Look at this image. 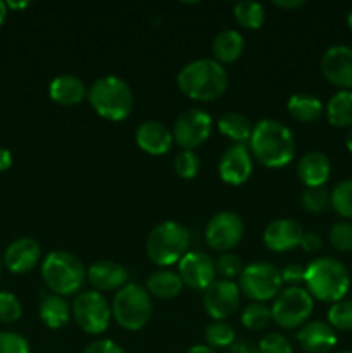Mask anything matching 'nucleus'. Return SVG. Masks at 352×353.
<instances>
[{
    "label": "nucleus",
    "mask_w": 352,
    "mask_h": 353,
    "mask_svg": "<svg viewBox=\"0 0 352 353\" xmlns=\"http://www.w3.org/2000/svg\"><path fill=\"white\" fill-rule=\"evenodd\" d=\"M248 150L264 168L282 169L295 157V138L292 130L278 119H261L254 124Z\"/></svg>",
    "instance_id": "obj_1"
},
{
    "label": "nucleus",
    "mask_w": 352,
    "mask_h": 353,
    "mask_svg": "<svg viewBox=\"0 0 352 353\" xmlns=\"http://www.w3.org/2000/svg\"><path fill=\"white\" fill-rule=\"evenodd\" d=\"M179 92L197 102H213L226 93L230 74L214 59H195L179 69L176 76Z\"/></svg>",
    "instance_id": "obj_2"
},
{
    "label": "nucleus",
    "mask_w": 352,
    "mask_h": 353,
    "mask_svg": "<svg viewBox=\"0 0 352 353\" xmlns=\"http://www.w3.org/2000/svg\"><path fill=\"white\" fill-rule=\"evenodd\" d=\"M304 286L314 300L337 303L345 299L351 288V274L337 259L317 257L306 265Z\"/></svg>",
    "instance_id": "obj_3"
},
{
    "label": "nucleus",
    "mask_w": 352,
    "mask_h": 353,
    "mask_svg": "<svg viewBox=\"0 0 352 353\" xmlns=\"http://www.w3.org/2000/svg\"><path fill=\"white\" fill-rule=\"evenodd\" d=\"M86 99L100 117L114 123L126 119L135 105L131 86L123 78L113 74L95 79Z\"/></svg>",
    "instance_id": "obj_4"
},
{
    "label": "nucleus",
    "mask_w": 352,
    "mask_h": 353,
    "mask_svg": "<svg viewBox=\"0 0 352 353\" xmlns=\"http://www.w3.org/2000/svg\"><path fill=\"white\" fill-rule=\"evenodd\" d=\"M41 278L54 295L71 296L79 293L86 281L83 262L71 252L55 250L41 262Z\"/></svg>",
    "instance_id": "obj_5"
},
{
    "label": "nucleus",
    "mask_w": 352,
    "mask_h": 353,
    "mask_svg": "<svg viewBox=\"0 0 352 353\" xmlns=\"http://www.w3.org/2000/svg\"><path fill=\"white\" fill-rule=\"evenodd\" d=\"M190 231L176 221H164L152 228L147 236V255L159 268L178 264L188 252Z\"/></svg>",
    "instance_id": "obj_6"
},
{
    "label": "nucleus",
    "mask_w": 352,
    "mask_h": 353,
    "mask_svg": "<svg viewBox=\"0 0 352 353\" xmlns=\"http://www.w3.org/2000/svg\"><path fill=\"white\" fill-rule=\"evenodd\" d=\"M113 319L126 331H140L152 317V299L147 288L138 283H128L117 290L113 303Z\"/></svg>",
    "instance_id": "obj_7"
},
{
    "label": "nucleus",
    "mask_w": 352,
    "mask_h": 353,
    "mask_svg": "<svg viewBox=\"0 0 352 353\" xmlns=\"http://www.w3.org/2000/svg\"><path fill=\"white\" fill-rule=\"evenodd\" d=\"M313 310L314 299L304 286H286L273 300V323L282 330H299L309 321Z\"/></svg>",
    "instance_id": "obj_8"
},
{
    "label": "nucleus",
    "mask_w": 352,
    "mask_h": 353,
    "mask_svg": "<svg viewBox=\"0 0 352 353\" xmlns=\"http://www.w3.org/2000/svg\"><path fill=\"white\" fill-rule=\"evenodd\" d=\"M238 288L251 302L266 303L283 290L282 272L269 262H252L238 276Z\"/></svg>",
    "instance_id": "obj_9"
},
{
    "label": "nucleus",
    "mask_w": 352,
    "mask_h": 353,
    "mask_svg": "<svg viewBox=\"0 0 352 353\" xmlns=\"http://www.w3.org/2000/svg\"><path fill=\"white\" fill-rule=\"evenodd\" d=\"M71 316L79 330L86 334H102L109 327L113 310L104 293L97 290H86L76 295L71 305Z\"/></svg>",
    "instance_id": "obj_10"
},
{
    "label": "nucleus",
    "mask_w": 352,
    "mask_h": 353,
    "mask_svg": "<svg viewBox=\"0 0 352 353\" xmlns=\"http://www.w3.org/2000/svg\"><path fill=\"white\" fill-rule=\"evenodd\" d=\"M173 140L182 150H195L206 143L213 133V117L199 107H192L179 114L173 124Z\"/></svg>",
    "instance_id": "obj_11"
},
{
    "label": "nucleus",
    "mask_w": 352,
    "mask_h": 353,
    "mask_svg": "<svg viewBox=\"0 0 352 353\" xmlns=\"http://www.w3.org/2000/svg\"><path fill=\"white\" fill-rule=\"evenodd\" d=\"M245 224L237 212L221 210L214 214L206 226V241L214 252H231L242 241Z\"/></svg>",
    "instance_id": "obj_12"
},
{
    "label": "nucleus",
    "mask_w": 352,
    "mask_h": 353,
    "mask_svg": "<svg viewBox=\"0 0 352 353\" xmlns=\"http://www.w3.org/2000/svg\"><path fill=\"white\" fill-rule=\"evenodd\" d=\"M242 293L238 283L230 279H216L204 290V309L213 321H226L240 307Z\"/></svg>",
    "instance_id": "obj_13"
},
{
    "label": "nucleus",
    "mask_w": 352,
    "mask_h": 353,
    "mask_svg": "<svg viewBox=\"0 0 352 353\" xmlns=\"http://www.w3.org/2000/svg\"><path fill=\"white\" fill-rule=\"evenodd\" d=\"M216 264L207 254L188 250L178 262V276L190 290L204 292L216 281Z\"/></svg>",
    "instance_id": "obj_14"
},
{
    "label": "nucleus",
    "mask_w": 352,
    "mask_h": 353,
    "mask_svg": "<svg viewBox=\"0 0 352 353\" xmlns=\"http://www.w3.org/2000/svg\"><path fill=\"white\" fill-rule=\"evenodd\" d=\"M324 79L338 90H352V47L333 45L321 57Z\"/></svg>",
    "instance_id": "obj_15"
},
{
    "label": "nucleus",
    "mask_w": 352,
    "mask_h": 353,
    "mask_svg": "<svg viewBox=\"0 0 352 353\" xmlns=\"http://www.w3.org/2000/svg\"><path fill=\"white\" fill-rule=\"evenodd\" d=\"M217 174L226 185L240 186L252 174V154L248 145L233 143L223 152L217 164Z\"/></svg>",
    "instance_id": "obj_16"
},
{
    "label": "nucleus",
    "mask_w": 352,
    "mask_h": 353,
    "mask_svg": "<svg viewBox=\"0 0 352 353\" xmlns=\"http://www.w3.org/2000/svg\"><path fill=\"white\" fill-rule=\"evenodd\" d=\"M304 236V228L299 221L290 219V217H280L266 224L262 231V243L268 250L283 254L293 248L300 247V240Z\"/></svg>",
    "instance_id": "obj_17"
},
{
    "label": "nucleus",
    "mask_w": 352,
    "mask_h": 353,
    "mask_svg": "<svg viewBox=\"0 0 352 353\" xmlns=\"http://www.w3.org/2000/svg\"><path fill=\"white\" fill-rule=\"evenodd\" d=\"M41 257V247L35 238H17L3 252L2 264L12 274H26L37 268Z\"/></svg>",
    "instance_id": "obj_18"
},
{
    "label": "nucleus",
    "mask_w": 352,
    "mask_h": 353,
    "mask_svg": "<svg viewBox=\"0 0 352 353\" xmlns=\"http://www.w3.org/2000/svg\"><path fill=\"white\" fill-rule=\"evenodd\" d=\"M135 141L141 152L155 155V157L168 154L175 143L173 131L161 121L155 119H148L138 124L137 131H135Z\"/></svg>",
    "instance_id": "obj_19"
},
{
    "label": "nucleus",
    "mask_w": 352,
    "mask_h": 353,
    "mask_svg": "<svg viewBox=\"0 0 352 353\" xmlns=\"http://www.w3.org/2000/svg\"><path fill=\"white\" fill-rule=\"evenodd\" d=\"M297 343L306 353H330L337 347V331L324 321H307L295 333Z\"/></svg>",
    "instance_id": "obj_20"
},
{
    "label": "nucleus",
    "mask_w": 352,
    "mask_h": 353,
    "mask_svg": "<svg viewBox=\"0 0 352 353\" xmlns=\"http://www.w3.org/2000/svg\"><path fill=\"white\" fill-rule=\"evenodd\" d=\"M128 276L126 268L116 261H99L86 269V281L100 293L121 290L128 285Z\"/></svg>",
    "instance_id": "obj_21"
},
{
    "label": "nucleus",
    "mask_w": 352,
    "mask_h": 353,
    "mask_svg": "<svg viewBox=\"0 0 352 353\" xmlns=\"http://www.w3.org/2000/svg\"><path fill=\"white\" fill-rule=\"evenodd\" d=\"M331 162L326 154L320 150L307 152L302 155L297 164V176L306 188H317L324 186L330 179Z\"/></svg>",
    "instance_id": "obj_22"
},
{
    "label": "nucleus",
    "mask_w": 352,
    "mask_h": 353,
    "mask_svg": "<svg viewBox=\"0 0 352 353\" xmlns=\"http://www.w3.org/2000/svg\"><path fill=\"white\" fill-rule=\"evenodd\" d=\"M88 95V88L83 79L75 74H59L48 85V97L59 105H78Z\"/></svg>",
    "instance_id": "obj_23"
},
{
    "label": "nucleus",
    "mask_w": 352,
    "mask_h": 353,
    "mask_svg": "<svg viewBox=\"0 0 352 353\" xmlns=\"http://www.w3.org/2000/svg\"><path fill=\"white\" fill-rule=\"evenodd\" d=\"M245 50L244 34L237 30H221L213 40L214 61L219 64H231L238 61Z\"/></svg>",
    "instance_id": "obj_24"
},
{
    "label": "nucleus",
    "mask_w": 352,
    "mask_h": 353,
    "mask_svg": "<svg viewBox=\"0 0 352 353\" xmlns=\"http://www.w3.org/2000/svg\"><path fill=\"white\" fill-rule=\"evenodd\" d=\"M183 281L178 276V272H173L169 269H159V271L152 272L147 279L148 295H154L155 299L161 300H173L179 296L183 292Z\"/></svg>",
    "instance_id": "obj_25"
},
{
    "label": "nucleus",
    "mask_w": 352,
    "mask_h": 353,
    "mask_svg": "<svg viewBox=\"0 0 352 353\" xmlns=\"http://www.w3.org/2000/svg\"><path fill=\"white\" fill-rule=\"evenodd\" d=\"M290 116L299 123H314L320 119L324 112V105L317 97L311 93H295L286 102Z\"/></svg>",
    "instance_id": "obj_26"
},
{
    "label": "nucleus",
    "mask_w": 352,
    "mask_h": 353,
    "mask_svg": "<svg viewBox=\"0 0 352 353\" xmlns=\"http://www.w3.org/2000/svg\"><path fill=\"white\" fill-rule=\"evenodd\" d=\"M71 305L66 302L64 296L48 295L40 303V319L48 330H61L71 319Z\"/></svg>",
    "instance_id": "obj_27"
},
{
    "label": "nucleus",
    "mask_w": 352,
    "mask_h": 353,
    "mask_svg": "<svg viewBox=\"0 0 352 353\" xmlns=\"http://www.w3.org/2000/svg\"><path fill=\"white\" fill-rule=\"evenodd\" d=\"M217 130L221 131V134L230 138L233 143L247 145L248 140H251L254 124L248 121V117L245 114L237 112V110H230V112L223 114L217 119Z\"/></svg>",
    "instance_id": "obj_28"
},
{
    "label": "nucleus",
    "mask_w": 352,
    "mask_h": 353,
    "mask_svg": "<svg viewBox=\"0 0 352 353\" xmlns=\"http://www.w3.org/2000/svg\"><path fill=\"white\" fill-rule=\"evenodd\" d=\"M324 114L333 128H352V90H338L328 100Z\"/></svg>",
    "instance_id": "obj_29"
},
{
    "label": "nucleus",
    "mask_w": 352,
    "mask_h": 353,
    "mask_svg": "<svg viewBox=\"0 0 352 353\" xmlns=\"http://www.w3.org/2000/svg\"><path fill=\"white\" fill-rule=\"evenodd\" d=\"M235 21L245 30H259L266 21L264 6L252 0H240L233 6Z\"/></svg>",
    "instance_id": "obj_30"
},
{
    "label": "nucleus",
    "mask_w": 352,
    "mask_h": 353,
    "mask_svg": "<svg viewBox=\"0 0 352 353\" xmlns=\"http://www.w3.org/2000/svg\"><path fill=\"white\" fill-rule=\"evenodd\" d=\"M240 323L242 326L247 327V330L251 331L266 330V327L273 323L271 307L259 302L248 303V305H245V309L242 310Z\"/></svg>",
    "instance_id": "obj_31"
},
{
    "label": "nucleus",
    "mask_w": 352,
    "mask_h": 353,
    "mask_svg": "<svg viewBox=\"0 0 352 353\" xmlns=\"http://www.w3.org/2000/svg\"><path fill=\"white\" fill-rule=\"evenodd\" d=\"M235 341H237V334L226 321H213L206 327V345L213 350L230 348Z\"/></svg>",
    "instance_id": "obj_32"
},
{
    "label": "nucleus",
    "mask_w": 352,
    "mask_h": 353,
    "mask_svg": "<svg viewBox=\"0 0 352 353\" xmlns=\"http://www.w3.org/2000/svg\"><path fill=\"white\" fill-rule=\"evenodd\" d=\"M300 203L304 210L309 214H321L331 207V192L326 186H317V188H304L300 195Z\"/></svg>",
    "instance_id": "obj_33"
},
{
    "label": "nucleus",
    "mask_w": 352,
    "mask_h": 353,
    "mask_svg": "<svg viewBox=\"0 0 352 353\" xmlns=\"http://www.w3.org/2000/svg\"><path fill=\"white\" fill-rule=\"evenodd\" d=\"M331 207L344 219H352V179L337 183L331 190Z\"/></svg>",
    "instance_id": "obj_34"
},
{
    "label": "nucleus",
    "mask_w": 352,
    "mask_h": 353,
    "mask_svg": "<svg viewBox=\"0 0 352 353\" xmlns=\"http://www.w3.org/2000/svg\"><path fill=\"white\" fill-rule=\"evenodd\" d=\"M328 324L335 331H352V300H340L328 309Z\"/></svg>",
    "instance_id": "obj_35"
},
{
    "label": "nucleus",
    "mask_w": 352,
    "mask_h": 353,
    "mask_svg": "<svg viewBox=\"0 0 352 353\" xmlns=\"http://www.w3.org/2000/svg\"><path fill=\"white\" fill-rule=\"evenodd\" d=\"M214 264H216V272L221 276V279H230V281H233V278H238L245 268L242 259L233 252L219 254Z\"/></svg>",
    "instance_id": "obj_36"
},
{
    "label": "nucleus",
    "mask_w": 352,
    "mask_h": 353,
    "mask_svg": "<svg viewBox=\"0 0 352 353\" xmlns=\"http://www.w3.org/2000/svg\"><path fill=\"white\" fill-rule=\"evenodd\" d=\"M330 245L338 252H352V223L338 221L330 228L328 233Z\"/></svg>",
    "instance_id": "obj_37"
},
{
    "label": "nucleus",
    "mask_w": 352,
    "mask_h": 353,
    "mask_svg": "<svg viewBox=\"0 0 352 353\" xmlns=\"http://www.w3.org/2000/svg\"><path fill=\"white\" fill-rule=\"evenodd\" d=\"M200 159L193 150H182L175 157V172L182 179H193L199 174Z\"/></svg>",
    "instance_id": "obj_38"
},
{
    "label": "nucleus",
    "mask_w": 352,
    "mask_h": 353,
    "mask_svg": "<svg viewBox=\"0 0 352 353\" xmlns=\"http://www.w3.org/2000/svg\"><path fill=\"white\" fill-rule=\"evenodd\" d=\"M23 316V305L19 299L10 292H0V323L14 324Z\"/></svg>",
    "instance_id": "obj_39"
},
{
    "label": "nucleus",
    "mask_w": 352,
    "mask_h": 353,
    "mask_svg": "<svg viewBox=\"0 0 352 353\" xmlns=\"http://www.w3.org/2000/svg\"><path fill=\"white\" fill-rule=\"evenodd\" d=\"M259 353H293L292 345L282 333H266L259 340Z\"/></svg>",
    "instance_id": "obj_40"
},
{
    "label": "nucleus",
    "mask_w": 352,
    "mask_h": 353,
    "mask_svg": "<svg viewBox=\"0 0 352 353\" xmlns=\"http://www.w3.org/2000/svg\"><path fill=\"white\" fill-rule=\"evenodd\" d=\"M0 353H31L30 343L21 334L0 331Z\"/></svg>",
    "instance_id": "obj_41"
},
{
    "label": "nucleus",
    "mask_w": 352,
    "mask_h": 353,
    "mask_svg": "<svg viewBox=\"0 0 352 353\" xmlns=\"http://www.w3.org/2000/svg\"><path fill=\"white\" fill-rule=\"evenodd\" d=\"M282 272L283 285L286 286H300L304 283V274H306V268L297 262H292V264H286L285 268L280 269Z\"/></svg>",
    "instance_id": "obj_42"
},
{
    "label": "nucleus",
    "mask_w": 352,
    "mask_h": 353,
    "mask_svg": "<svg viewBox=\"0 0 352 353\" xmlns=\"http://www.w3.org/2000/svg\"><path fill=\"white\" fill-rule=\"evenodd\" d=\"M83 353H126L116 341L113 340H97L90 343Z\"/></svg>",
    "instance_id": "obj_43"
},
{
    "label": "nucleus",
    "mask_w": 352,
    "mask_h": 353,
    "mask_svg": "<svg viewBox=\"0 0 352 353\" xmlns=\"http://www.w3.org/2000/svg\"><path fill=\"white\" fill-rule=\"evenodd\" d=\"M300 248L306 254H316L323 248V238L316 231H307V233H304L302 240H300Z\"/></svg>",
    "instance_id": "obj_44"
},
{
    "label": "nucleus",
    "mask_w": 352,
    "mask_h": 353,
    "mask_svg": "<svg viewBox=\"0 0 352 353\" xmlns=\"http://www.w3.org/2000/svg\"><path fill=\"white\" fill-rule=\"evenodd\" d=\"M228 353H259L257 345H254L248 340H240L235 341L230 348H228Z\"/></svg>",
    "instance_id": "obj_45"
},
{
    "label": "nucleus",
    "mask_w": 352,
    "mask_h": 353,
    "mask_svg": "<svg viewBox=\"0 0 352 353\" xmlns=\"http://www.w3.org/2000/svg\"><path fill=\"white\" fill-rule=\"evenodd\" d=\"M10 165H12V154L9 148L0 147V172L9 171Z\"/></svg>",
    "instance_id": "obj_46"
},
{
    "label": "nucleus",
    "mask_w": 352,
    "mask_h": 353,
    "mask_svg": "<svg viewBox=\"0 0 352 353\" xmlns=\"http://www.w3.org/2000/svg\"><path fill=\"white\" fill-rule=\"evenodd\" d=\"M276 7H280V9H285V10H293V9H300L302 6H306V2L304 0H275Z\"/></svg>",
    "instance_id": "obj_47"
},
{
    "label": "nucleus",
    "mask_w": 352,
    "mask_h": 353,
    "mask_svg": "<svg viewBox=\"0 0 352 353\" xmlns=\"http://www.w3.org/2000/svg\"><path fill=\"white\" fill-rule=\"evenodd\" d=\"M185 353H217V350H213L207 345H193L192 348H188Z\"/></svg>",
    "instance_id": "obj_48"
},
{
    "label": "nucleus",
    "mask_w": 352,
    "mask_h": 353,
    "mask_svg": "<svg viewBox=\"0 0 352 353\" xmlns=\"http://www.w3.org/2000/svg\"><path fill=\"white\" fill-rule=\"evenodd\" d=\"M6 19H7V3L0 0V26L6 23Z\"/></svg>",
    "instance_id": "obj_49"
},
{
    "label": "nucleus",
    "mask_w": 352,
    "mask_h": 353,
    "mask_svg": "<svg viewBox=\"0 0 352 353\" xmlns=\"http://www.w3.org/2000/svg\"><path fill=\"white\" fill-rule=\"evenodd\" d=\"M7 9H24V7L30 6V2H6Z\"/></svg>",
    "instance_id": "obj_50"
},
{
    "label": "nucleus",
    "mask_w": 352,
    "mask_h": 353,
    "mask_svg": "<svg viewBox=\"0 0 352 353\" xmlns=\"http://www.w3.org/2000/svg\"><path fill=\"white\" fill-rule=\"evenodd\" d=\"M345 147H347V150L352 154V128H349L347 137H345Z\"/></svg>",
    "instance_id": "obj_51"
},
{
    "label": "nucleus",
    "mask_w": 352,
    "mask_h": 353,
    "mask_svg": "<svg viewBox=\"0 0 352 353\" xmlns=\"http://www.w3.org/2000/svg\"><path fill=\"white\" fill-rule=\"evenodd\" d=\"M347 24H349V28H351V31H352V9L349 10V14H347Z\"/></svg>",
    "instance_id": "obj_52"
},
{
    "label": "nucleus",
    "mask_w": 352,
    "mask_h": 353,
    "mask_svg": "<svg viewBox=\"0 0 352 353\" xmlns=\"http://www.w3.org/2000/svg\"><path fill=\"white\" fill-rule=\"evenodd\" d=\"M0 274H2V259H0Z\"/></svg>",
    "instance_id": "obj_53"
},
{
    "label": "nucleus",
    "mask_w": 352,
    "mask_h": 353,
    "mask_svg": "<svg viewBox=\"0 0 352 353\" xmlns=\"http://www.w3.org/2000/svg\"><path fill=\"white\" fill-rule=\"evenodd\" d=\"M338 353H352V352H349V350H344V352H338Z\"/></svg>",
    "instance_id": "obj_54"
}]
</instances>
